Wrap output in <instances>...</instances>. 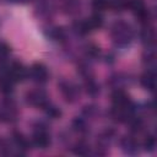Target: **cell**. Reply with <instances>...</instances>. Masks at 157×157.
Returning a JSON list of instances; mask_svg holds the SVG:
<instances>
[{
	"label": "cell",
	"mask_w": 157,
	"mask_h": 157,
	"mask_svg": "<svg viewBox=\"0 0 157 157\" xmlns=\"http://www.w3.org/2000/svg\"><path fill=\"white\" fill-rule=\"evenodd\" d=\"M109 36L117 48H128L135 38V31L129 22L117 20L109 28Z\"/></svg>",
	"instance_id": "obj_1"
},
{
	"label": "cell",
	"mask_w": 157,
	"mask_h": 157,
	"mask_svg": "<svg viewBox=\"0 0 157 157\" xmlns=\"http://www.w3.org/2000/svg\"><path fill=\"white\" fill-rule=\"evenodd\" d=\"M52 139L48 130V126L43 121H37L33 125V132H32V145L39 150H47L50 146Z\"/></svg>",
	"instance_id": "obj_2"
},
{
	"label": "cell",
	"mask_w": 157,
	"mask_h": 157,
	"mask_svg": "<svg viewBox=\"0 0 157 157\" xmlns=\"http://www.w3.org/2000/svg\"><path fill=\"white\" fill-rule=\"evenodd\" d=\"M58 90L61 94V97L64 98V101L66 103H75L76 101H78L80 96H81V88L80 86L71 81V80H66V78H61L58 82Z\"/></svg>",
	"instance_id": "obj_3"
},
{
	"label": "cell",
	"mask_w": 157,
	"mask_h": 157,
	"mask_svg": "<svg viewBox=\"0 0 157 157\" xmlns=\"http://www.w3.org/2000/svg\"><path fill=\"white\" fill-rule=\"evenodd\" d=\"M128 7L131 10L136 20L144 26V25H151L152 20V13L151 10L146 6L144 0H128Z\"/></svg>",
	"instance_id": "obj_4"
},
{
	"label": "cell",
	"mask_w": 157,
	"mask_h": 157,
	"mask_svg": "<svg viewBox=\"0 0 157 157\" xmlns=\"http://www.w3.org/2000/svg\"><path fill=\"white\" fill-rule=\"evenodd\" d=\"M25 101L28 105L40 109H44L50 103L49 94L43 88H33L27 91L25 94Z\"/></svg>",
	"instance_id": "obj_5"
},
{
	"label": "cell",
	"mask_w": 157,
	"mask_h": 157,
	"mask_svg": "<svg viewBox=\"0 0 157 157\" xmlns=\"http://www.w3.org/2000/svg\"><path fill=\"white\" fill-rule=\"evenodd\" d=\"M18 118V110L11 99L2 101L0 103V121L1 123H15Z\"/></svg>",
	"instance_id": "obj_6"
},
{
	"label": "cell",
	"mask_w": 157,
	"mask_h": 157,
	"mask_svg": "<svg viewBox=\"0 0 157 157\" xmlns=\"http://www.w3.org/2000/svg\"><path fill=\"white\" fill-rule=\"evenodd\" d=\"M28 72H29V78L38 85H44L49 80L48 67L43 63H39V61L33 63L28 69Z\"/></svg>",
	"instance_id": "obj_7"
},
{
	"label": "cell",
	"mask_w": 157,
	"mask_h": 157,
	"mask_svg": "<svg viewBox=\"0 0 157 157\" xmlns=\"http://www.w3.org/2000/svg\"><path fill=\"white\" fill-rule=\"evenodd\" d=\"M110 101L114 107H121V108L135 107V103L131 101L130 96L124 88H114L110 93Z\"/></svg>",
	"instance_id": "obj_8"
},
{
	"label": "cell",
	"mask_w": 157,
	"mask_h": 157,
	"mask_svg": "<svg viewBox=\"0 0 157 157\" xmlns=\"http://www.w3.org/2000/svg\"><path fill=\"white\" fill-rule=\"evenodd\" d=\"M121 151L128 156H136L140 152V142L132 135H124L119 140Z\"/></svg>",
	"instance_id": "obj_9"
},
{
	"label": "cell",
	"mask_w": 157,
	"mask_h": 157,
	"mask_svg": "<svg viewBox=\"0 0 157 157\" xmlns=\"http://www.w3.org/2000/svg\"><path fill=\"white\" fill-rule=\"evenodd\" d=\"M10 77L12 81L16 82H23L27 78H29L28 67H26L21 61H12L10 63Z\"/></svg>",
	"instance_id": "obj_10"
},
{
	"label": "cell",
	"mask_w": 157,
	"mask_h": 157,
	"mask_svg": "<svg viewBox=\"0 0 157 157\" xmlns=\"http://www.w3.org/2000/svg\"><path fill=\"white\" fill-rule=\"evenodd\" d=\"M11 141L17 151V155H25L31 148V142L21 131H13L11 135Z\"/></svg>",
	"instance_id": "obj_11"
},
{
	"label": "cell",
	"mask_w": 157,
	"mask_h": 157,
	"mask_svg": "<svg viewBox=\"0 0 157 157\" xmlns=\"http://www.w3.org/2000/svg\"><path fill=\"white\" fill-rule=\"evenodd\" d=\"M140 39H141V43L145 45V48H155L156 32H155L153 26L144 25V27L140 32Z\"/></svg>",
	"instance_id": "obj_12"
},
{
	"label": "cell",
	"mask_w": 157,
	"mask_h": 157,
	"mask_svg": "<svg viewBox=\"0 0 157 157\" xmlns=\"http://www.w3.org/2000/svg\"><path fill=\"white\" fill-rule=\"evenodd\" d=\"M139 82H140V85L147 92L153 93L155 92V88H156V74H155V70L146 69V71L140 76Z\"/></svg>",
	"instance_id": "obj_13"
},
{
	"label": "cell",
	"mask_w": 157,
	"mask_h": 157,
	"mask_svg": "<svg viewBox=\"0 0 157 157\" xmlns=\"http://www.w3.org/2000/svg\"><path fill=\"white\" fill-rule=\"evenodd\" d=\"M131 83L130 75L124 74V72H115L108 78V85L114 90V88H124L125 86Z\"/></svg>",
	"instance_id": "obj_14"
},
{
	"label": "cell",
	"mask_w": 157,
	"mask_h": 157,
	"mask_svg": "<svg viewBox=\"0 0 157 157\" xmlns=\"http://www.w3.org/2000/svg\"><path fill=\"white\" fill-rule=\"evenodd\" d=\"M47 38H49L50 40H55V42H60L64 43L67 39V34L66 31L64 29V27L61 26H50L44 31Z\"/></svg>",
	"instance_id": "obj_15"
},
{
	"label": "cell",
	"mask_w": 157,
	"mask_h": 157,
	"mask_svg": "<svg viewBox=\"0 0 157 157\" xmlns=\"http://www.w3.org/2000/svg\"><path fill=\"white\" fill-rule=\"evenodd\" d=\"M61 11L67 16H75L81 10L80 0H59Z\"/></svg>",
	"instance_id": "obj_16"
},
{
	"label": "cell",
	"mask_w": 157,
	"mask_h": 157,
	"mask_svg": "<svg viewBox=\"0 0 157 157\" xmlns=\"http://www.w3.org/2000/svg\"><path fill=\"white\" fill-rule=\"evenodd\" d=\"M71 128L75 132L80 134V135H86L90 132V123L86 118L81 117H75L71 121Z\"/></svg>",
	"instance_id": "obj_17"
},
{
	"label": "cell",
	"mask_w": 157,
	"mask_h": 157,
	"mask_svg": "<svg viewBox=\"0 0 157 157\" xmlns=\"http://www.w3.org/2000/svg\"><path fill=\"white\" fill-rule=\"evenodd\" d=\"M71 28H72V32L77 36H87L88 33L93 32L90 23H88V20L87 18H82V20H76L72 22L71 25Z\"/></svg>",
	"instance_id": "obj_18"
},
{
	"label": "cell",
	"mask_w": 157,
	"mask_h": 157,
	"mask_svg": "<svg viewBox=\"0 0 157 157\" xmlns=\"http://www.w3.org/2000/svg\"><path fill=\"white\" fill-rule=\"evenodd\" d=\"M83 88H85V92L91 97H97L101 93V86L94 80V77L83 80Z\"/></svg>",
	"instance_id": "obj_19"
},
{
	"label": "cell",
	"mask_w": 157,
	"mask_h": 157,
	"mask_svg": "<svg viewBox=\"0 0 157 157\" xmlns=\"http://www.w3.org/2000/svg\"><path fill=\"white\" fill-rule=\"evenodd\" d=\"M142 63L145 64V66L150 70H155V65H156V53L153 48H146L144 54H142Z\"/></svg>",
	"instance_id": "obj_20"
},
{
	"label": "cell",
	"mask_w": 157,
	"mask_h": 157,
	"mask_svg": "<svg viewBox=\"0 0 157 157\" xmlns=\"http://www.w3.org/2000/svg\"><path fill=\"white\" fill-rule=\"evenodd\" d=\"M72 152L77 156H88L92 152V148L90 146L88 142H86L85 140H80L77 141L72 147H71Z\"/></svg>",
	"instance_id": "obj_21"
},
{
	"label": "cell",
	"mask_w": 157,
	"mask_h": 157,
	"mask_svg": "<svg viewBox=\"0 0 157 157\" xmlns=\"http://www.w3.org/2000/svg\"><path fill=\"white\" fill-rule=\"evenodd\" d=\"M83 53H85V56L86 59L88 60H94V59H98L99 55H101V49L99 47H97L96 44L93 43H87L85 47H83Z\"/></svg>",
	"instance_id": "obj_22"
},
{
	"label": "cell",
	"mask_w": 157,
	"mask_h": 157,
	"mask_svg": "<svg viewBox=\"0 0 157 157\" xmlns=\"http://www.w3.org/2000/svg\"><path fill=\"white\" fill-rule=\"evenodd\" d=\"M87 20H88V23H90L92 31H96V29L101 28L104 23V18H103L102 12H97V11H94Z\"/></svg>",
	"instance_id": "obj_23"
},
{
	"label": "cell",
	"mask_w": 157,
	"mask_h": 157,
	"mask_svg": "<svg viewBox=\"0 0 157 157\" xmlns=\"http://www.w3.org/2000/svg\"><path fill=\"white\" fill-rule=\"evenodd\" d=\"M13 86H15V82L12 81L11 77H2L0 78V92L5 96H9L13 92Z\"/></svg>",
	"instance_id": "obj_24"
},
{
	"label": "cell",
	"mask_w": 157,
	"mask_h": 157,
	"mask_svg": "<svg viewBox=\"0 0 157 157\" xmlns=\"http://www.w3.org/2000/svg\"><path fill=\"white\" fill-rule=\"evenodd\" d=\"M43 110H44L45 115H47L49 119H59V118L61 117V114H63L61 109H60L59 107H56L55 104H53L52 102H50Z\"/></svg>",
	"instance_id": "obj_25"
},
{
	"label": "cell",
	"mask_w": 157,
	"mask_h": 157,
	"mask_svg": "<svg viewBox=\"0 0 157 157\" xmlns=\"http://www.w3.org/2000/svg\"><path fill=\"white\" fill-rule=\"evenodd\" d=\"M156 146H157V141H156V135L155 134H148L145 140H144V144H142V147L145 151L147 152H153L156 150Z\"/></svg>",
	"instance_id": "obj_26"
},
{
	"label": "cell",
	"mask_w": 157,
	"mask_h": 157,
	"mask_svg": "<svg viewBox=\"0 0 157 157\" xmlns=\"http://www.w3.org/2000/svg\"><path fill=\"white\" fill-rule=\"evenodd\" d=\"M98 113H99L98 107H97V105H93V104H87V105H85L83 109H82V117L86 118L87 120L96 118V117L98 115Z\"/></svg>",
	"instance_id": "obj_27"
},
{
	"label": "cell",
	"mask_w": 157,
	"mask_h": 157,
	"mask_svg": "<svg viewBox=\"0 0 157 157\" xmlns=\"http://www.w3.org/2000/svg\"><path fill=\"white\" fill-rule=\"evenodd\" d=\"M11 54V47L0 39V60H6L7 56Z\"/></svg>",
	"instance_id": "obj_28"
},
{
	"label": "cell",
	"mask_w": 157,
	"mask_h": 157,
	"mask_svg": "<svg viewBox=\"0 0 157 157\" xmlns=\"http://www.w3.org/2000/svg\"><path fill=\"white\" fill-rule=\"evenodd\" d=\"M109 4V0H92V7L97 12H102Z\"/></svg>",
	"instance_id": "obj_29"
},
{
	"label": "cell",
	"mask_w": 157,
	"mask_h": 157,
	"mask_svg": "<svg viewBox=\"0 0 157 157\" xmlns=\"http://www.w3.org/2000/svg\"><path fill=\"white\" fill-rule=\"evenodd\" d=\"M36 1H42V0H36Z\"/></svg>",
	"instance_id": "obj_30"
}]
</instances>
